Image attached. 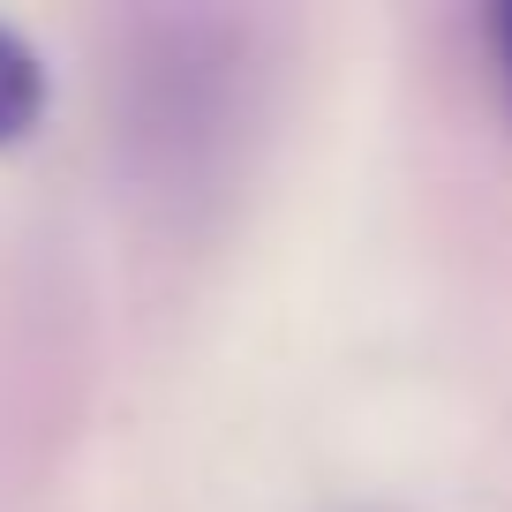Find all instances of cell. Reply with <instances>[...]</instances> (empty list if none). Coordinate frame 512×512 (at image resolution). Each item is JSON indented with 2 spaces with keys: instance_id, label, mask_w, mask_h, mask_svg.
<instances>
[{
  "instance_id": "cell-1",
  "label": "cell",
  "mask_w": 512,
  "mask_h": 512,
  "mask_svg": "<svg viewBox=\"0 0 512 512\" xmlns=\"http://www.w3.org/2000/svg\"><path fill=\"white\" fill-rule=\"evenodd\" d=\"M38 106H46V61H38V46L23 31L0 23V144L23 136L38 121Z\"/></svg>"
},
{
  "instance_id": "cell-2",
  "label": "cell",
  "mask_w": 512,
  "mask_h": 512,
  "mask_svg": "<svg viewBox=\"0 0 512 512\" xmlns=\"http://www.w3.org/2000/svg\"><path fill=\"white\" fill-rule=\"evenodd\" d=\"M490 38H497V76H505V91H512V8L490 16Z\"/></svg>"
}]
</instances>
